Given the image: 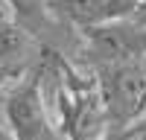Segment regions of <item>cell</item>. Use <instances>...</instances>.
Returning <instances> with one entry per match:
<instances>
[{"label": "cell", "instance_id": "7a4b0ae2", "mask_svg": "<svg viewBox=\"0 0 146 140\" xmlns=\"http://www.w3.org/2000/svg\"><path fill=\"white\" fill-rule=\"evenodd\" d=\"M3 117L6 128L15 140H64L56 131L50 117V105L41 85V64L35 61L3 96Z\"/></svg>", "mask_w": 146, "mask_h": 140}, {"label": "cell", "instance_id": "8992f818", "mask_svg": "<svg viewBox=\"0 0 146 140\" xmlns=\"http://www.w3.org/2000/svg\"><path fill=\"white\" fill-rule=\"evenodd\" d=\"M6 6L9 18L23 26L35 41L47 50H58L64 53V44L67 38L79 41L82 35H76L73 29H67L62 20L53 15V0H0Z\"/></svg>", "mask_w": 146, "mask_h": 140}, {"label": "cell", "instance_id": "8fae6325", "mask_svg": "<svg viewBox=\"0 0 146 140\" xmlns=\"http://www.w3.org/2000/svg\"><path fill=\"white\" fill-rule=\"evenodd\" d=\"M0 140H15V137H12L9 128H0Z\"/></svg>", "mask_w": 146, "mask_h": 140}, {"label": "cell", "instance_id": "6da1fadb", "mask_svg": "<svg viewBox=\"0 0 146 140\" xmlns=\"http://www.w3.org/2000/svg\"><path fill=\"white\" fill-rule=\"evenodd\" d=\"M38 64L44 96L58 134L64 140H102L111 134L102 90L91 67L67 58V53L47 47Z\"/></svg>", "mask_w": 146, "mask_h": 140}, {"label": "cell", "instance_id": "9c48e42d", "mask_svg": "<svg viewBox=\"0 0 146 140\" xmlns=\"http://www.w3.org/2000/svg\"><path fill=\"white\" fill-rule=\"evenodd\" d=\"M23 73H15V70H0V90H3L9 82H18Z\"/></svg>", "mask_w": 146, "mask_h": 140}, {"label": "cell", "instance_id": "4fadbf2b", "mask_svg": "<svg viewBox=\"0 0 146 140\" xmlns=\"http://www.w3.org/2000/svg\"><path fill=\"white\" fill-rule=\"evenodd\" d=\"M140 3H143V0H140Z\"/></svg>", "mask_w": 146, "mask_h": 140}, {"label": "cell", "instance_id": "7c38bea8", "mask_svg": "<svg viewBox=\"0 0 146 140\" xmlns=\"http://www.w3.org/2000/svg\"><path fill=\"white\" fill-rule=\"evenodd\" d=\"M140 140H146V131H143V137H140Z\"/></svg>", "mask_w": 146, "mask_h": 140}, {"label": "cell", "instance_id": "30bf717a", "mask_svg": "<svg viewBox=\"0 0 146 140\" xmlns=\"http://www.w3.org/2000/svg\"><path fill=\"white\" fill-rule=\"evenodd\" d=\"M131 20H135V23H143V26H146V0L140 3V9H137V15L131 18Z\"/></svg>", "mask_w": 146, "mask_h": 140}, {"label": "cell", "instance_id": "5b68a950", "mask_svg": "<svg viewBox=\"0 0 146 140\" xmlns=\"http://www.w3.org/2000/svg\"><path fill=\"white\" fill-rule=\"evenodd\" d=\"M137 9L140 0H53V15L76 35L131 20Z\"/></svg>", "mask_w": 146, "mask_h": 140}, {"label": "cell", "instance_id": "277c9868", "mask_svg": "<svg viewBox=\"0 0 146 140\" xmlns=\"http://www.w3.org/2000/svg\"><path fill=\"white\" fill-rule=\"evenodd\" d=\"M73 61L85 67L100 64H143L146 61V26L135 20H120L102 29L82 32Z\"/></svg>", "mask_w": 146, "mask_h": 140}, {"label": "cell", "instance_id": "52a82bcc", "mask_svg": "<svg viewBox=\"0 0 146 140\" xmlns=\"http://www.w3.org/2000/svg\"><path fill=\"white\" fill-rule=\"evenodd\" d=\"M41 53H44V47L23 26H18V23L9 18V12L0 9V70L27 73L41 58Z\"/></svg>", "mask_w": 146, "mask_h": 140}, {"label": "cell", "instance_id": "ba28073f", "mask_svg": "<svg viewBox=\"0 0 146 140\" xmlns=\"http://www.w3.org/2000/svg\"><path fill=\"white\" fill-rule=\"evenodd\" d=\"M143 131H146V123H143V125H137V128H131V131H111V134L102 137V140H140V137H143Z\"/></svg>", "mask_w": 146, "mask_h": 140}, {"label": "cell", "instance_id": "3957f363", "mask_svg": "<svg viewBox=\"0 0 146 140\" xmlns=\"http://www.w3.org/2000/svg\"><path fill=\"white\" fill-rule=\"evenodd\" d=\"M96 73L111 131H131L146 123V67L143 64H100Z\"/></svg>", "mask_w": 146, "mask_h": 140}]
</instances>
